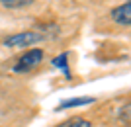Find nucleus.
Returning a JSON list of instances; mask_svg holds the SVG:
<instances>
[{"label":"nucleus","instance_id":"f03ea898","mask_svg":"<svg viewBox=\"0 0 131 127\" xmlns=\"http://www.w3.org/2000/svg\"><path fill=\"white\" fill-rule=\"evenodd\" d=\"M43 57L45 55H43V51H41V49H29V51H26V53L16 61V65L12 66V71L18 72V74L29 72V71H33V68H37V66L41 65Z\"/></svg>","mask_w":131,"mask_h":127},{"label":"nucleus","instance_id":"39448f33","mask_svg":"<svg viewBox=\"0 0 131 127\" xmlns=\"http://www.w3.org/2000/svg\"><path fill=\"white\" fill-rule=\"evenodd\" d=\"M51 65L63 72L65 80H71V78H72V72H71V68H69V53H67V51H63L61 55L55 57L53 61H51Z\"/></svg>","mask_w":131,"mask_h":127},{"label":"nucleus","instance_id":"423d86ee","mask_svg":"<svg viewBox=\"0 0 131 127\" xmlns=\"http://www.w3.org/2000/svg\"><path fill=\"white\" fill-rule=\"evenodd\" d=\"M55 127H92V123L88 119H84V117H71V119H67V121L59 123Z\"/></svg>","mask_w":131,"mask_h":127},{"label":"nucleus","instance_id":"7ed1b4c3","mask_svg":"<svg viewBox=\"0 0 131 127\" xmlns=\"http://www.w3.org/2000/svg\"><path fill=\"white\" fill-rule=\"evenodd\" d=\"M110 18H112L115 24L129 28L131 26V4H129V0H125V2L119 4V6H115L114 10L110 12Z\"/></svg>","mask_w":131,"mask_h":127},{"label":"nucleus","instance_id":"f257e3e1","mask_svg":"<svg viewBox=\"0 0 131 127\" xmlns=\"http://www.w3.org/2000/svg\"><path fill=\"white\" fill-rule=\"evenodd\" d=\"M43 39H45V33L20 31V33H14V35H8L2 43H4V47H10V49H24V47H31V45L43 41Z\"/></svg>","mask_w":131,"mask_h":127},{"label":"nucleus","instance_id":"0eeeda50","mask_svg":"<svg viewBox=\"0 0 131 127\" xmlns=\"http://www.w3.org/2000/svg\"><path fill=\"white\" fill-rule=\"evenodd\" d=\"M0 4L8 10H18V8H26V6L33 4V0H0Z\"/></svg>","mask_w":131,"mask_h":127},{"label":"nucleus","instance_id":"20e7f679","mask_svg":"<svg viewBox=\"0 0 131 127\" xmlns=\"http://www.w3.org/2000/svg\"><path fill=\"white\" fill-rule=\"evenodd\" d=\"M96 102L94 96H77V98H71V100H63L59 102V106L55 108V111H61V110H69V108H82V106H90Z\"/></svg>","mask_w":131,"mask_h":127}]
</instances>
